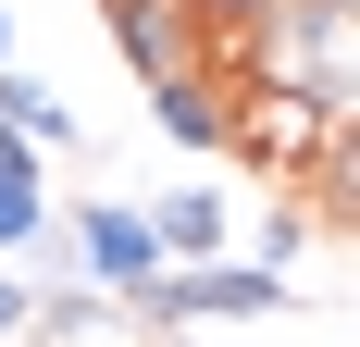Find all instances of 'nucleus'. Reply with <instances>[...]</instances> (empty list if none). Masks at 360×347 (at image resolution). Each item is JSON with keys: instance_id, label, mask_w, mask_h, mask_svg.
I'll return each mask as SVG.
<instances>
[{"instance_id": "1", "label": "nucleus", "mask_w": 360, "mask_h": 347, "mask_svg": "<svg viewBox=\"0 0 360 347\" xmlns=\"http://www.w3.org/2000/svg\"><path fill=\"white\" fill-rule=\"evenodd\" d=\"M224 162H261V174H311V149L335 137V112H311L298 87H224Z\"/></svg>"}, {"instance_id": "2", "label": "nucleus", "mask_w": 360, "mask_h": 347, "mask_svg": "<svg viewBox=\"0 0 360 347\" xmlns=\"http://www.w3.org/2000/svg\"><path fill=\"white\" fill-rule=\"evenodd\" d=\"M63 236H75L87 298H137V285L162 273V236H149V211H137V199H75V211H63Z\"/></svg>"}, {"instance_id": "3", "label": "nucleus", "mask_w": 360, "mask_h": 347, "mask_svg": "<svg viewBox=\"0 0 360 347\" xmlns=\"http://www.w3.org/2000/svg\"><path fill=\"white\" fill-rule=\"evenodd\" d=\"M100 25H112V50L162 87V74H199V25H186V0H100Z\"/></svg>"}, {"instance_id": "4", "label": "nucleus", "mask_w": 360, "mask_h": 347, "mask_svg": "<svg viewBox=\"0 0 360 347\" xmlns=\"http://www.w3.org/2000/svg\"><path fill=\"white\" fill-rule=\"evenodd\" d=\"M149 211V236H162V261H224V186H162V199H137Z\"/></svg>"}, {"instance_id": "5", "label": "nucleus", "mask_w": 360, "mask_h": 347, "mask_svg": "<svg viewBox=\"0 0 360 347\" xmlns=\"http://www.w3.org/2000/svg\"><path fill=\"white\" fill-rule=\"evenodd\" d=\"M224 112L236 100H224L212 74H162V87H149V124H162L174 149H199V162H224Z\"/></svg>"}, {"instance_id": "6", "label": "nucleus", "mask_w": 360, "mask_h": 347, "mask_svg": "<svg viewBox=\"0 0 360 347\" xmlns=\"http://www.w3.org/2000/svg\"><path fill=\"white\" fill-rule=\"evenodd\" d=\"M37 223H50V174H37V149H25V162H0V248L25 261Z\"/></svg>"}, {"instance_id": "7", "label": "nucleus", "mask_w": 360, "mask_h": 347, "mask_svg": "<svg viewBox=\"0 0 360 347\" xmlns=\"http://www.w3.org/2000/svg\"><path fill=\"white\" fill-rule=\"evenodd\" d=\"M0 124H13V137H25V149H63V137H75V112L50 100L37 74H0Z\"/></svg>"}, {"instance_id": "8", "label": "nucleus", "mask_w": 360, "mask_h": 347, "mask_svg": "<svg viewBox=\"0 0 360 347\" xmlns=\"http://www.w3.org/2000/svg\"><path fill=\"white\" fill-rule=\"evenodd\" d=\"M311 261V199H274L261 211V273H298Z\"/></svg>"}, {"instance_id": "9", "label": "nucleus", "mask_w": 360, "mask_h": 347, "mask_svg": "<svg viewBox=\"0 0 360 347\" xmlns=\"http://www.w3.org/2000/svg\"><path fill=\"white\" fill-rule=\"evenodd\" d=\"M13 335H37V285H13V273H0V347H13Z\"/></svg>"}, {"instance_id": "10", "label": "nucleus", "mask_w": 360, "mask_h": 347, "mask_svg": "<svg viewBox=\"0 0 360 347\" xmlns=\"http://www.w3.org/2000/svg\"><path fill=\"white\" fill-rule=\"evenodd\" d=\"M0 74H13V0H0Z\"/></svg>"}, {"instance_id": "11", "label": "nucleus", "mask_w": 360, "mask_h": 347, "mask_svg": "<svg viewBox=\"0 0 360 347\" xmlns=\"http://www.w3.org/2000/svg\"><path fill=\"white\" fill-rule=\"evenodd\" d=\"M0 162H25V137H13V124H0Z\"/></svg>"}]
</instances>
